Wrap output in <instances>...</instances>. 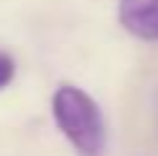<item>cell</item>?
<instances>
[{
  "mask_svg": "<svg viewBox=\"0 0 158 156\" xmlns=\"http://www.w3.org/2000/svg\"><path fill=\"white\" fill-rule=\"evenodd\" d=\"M52 117L70 146L81 156H101L106 143L98 104L73 83H62L52 94Z\"/></svg>",
  "mask_w": 158,
  "mask_h": 156,
  "instance_id": "obj_1",
  "label": "cell"
},
{
  "mask_svg": "<svg viewBox=\"0 0 158 156\" xmlns=\"http://www.w3.org/2000/svg\"><path fill=\"white\" fill-rule=\"evenodd\" d=\"M119 24L143 42H158V0H119Z\"/></svg>",
  "mask_w": 158,
  "mask_h": 156,
  "instance_id": "obj_2",
  "label": "cell"
},
{
  "mask_svg": "<svg viewBox=\"0 0 158 156\" xmlns=\"http://www.w3.org/2000/svg\"><path fill=\"white\" fill-rule=\"evenodd\" d=\"M16 76V63L8 52H0V91H3Z\"/></svg>",
  "mask_w": 158,
  "mask_h": 156,
  "instance_id": "obj_3",
  "label": "cell"
}]
</instances>
